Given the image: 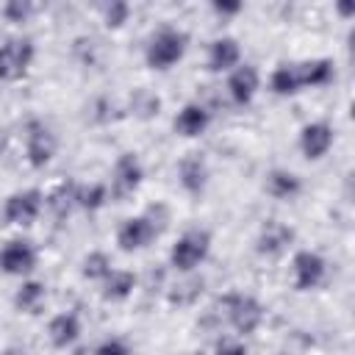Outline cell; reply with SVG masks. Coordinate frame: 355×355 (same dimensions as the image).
<instances>
[{"label": "cell", "instance_id": "6da1fadb", "mask_svg": "<svg viewBox=\"0 0 355 355\" xmlns=\"http://www.w3.org/2000/svg\"><path fill=\"white\" fill-rule=\"evenodd\" d=\"M186 47H189V36H186L180 28L164 25L161 31H155V33L150 36L147 50H144V61H147L150 69L166 72V69H172L175 64L183 61Z\"/></svg>", "mask_w": 355, "mask_h": 355}, {"label": "cell", "instance_id": "7a4b0ae2", "mask_svg": "<svg viewBox=\"0 0 355 355\" xmlns=\"http://www.w3.org/2000/svg\"><path fill=\"white\" fill-rule=\"evenodd\" d=\"M211 252V233L202 227H191L178 236V241L169 250V263L178 272H194Z\"/></svg>", "mask_w": 355, "mask_h": 355}, {"label": "cell", "instance_id": "3957f363", "mask_svg": "<svg viewBox=\"0 0 355 355\" xmlns=\"http://www.w3.org/2000/svg\"><path fill=\"white\" fill-rule=\"evenodd\" d=\"M36 55V47L31 39L25 36H11L0 44V80L14 83L19 78H25V72L31 69Z\"/></svg>", "mask_w": 355, "mask_h": 355}, {"label": "cell", "instance_id": "277c9868", "mask_svg": "<svg viewBox=\"0 0 355 355\" xmlns=\"http://www.w3.org/2000/svg\"><path fill=\"white\" fill-rule=\"evenodd\" d=\"M222 305H225V313H227L230 327L239 336L255 333L261 327V322H263V305L252 294H227L222 300Z\"/></svg>", "mask_w": 355, "mask_h": 355}, {"label": "cell", "instance_id": "5b68a950", "mask_svg": "<svg viewBox=\"0 0 355 355\" xmlns=\"http://www.w3.org/2000/svg\"><path fill=\"white\" fill-rule=\"evenodd\" d=\"M55 150H58L55 133L42 119H31L28 128H25V155H28V164L33 169H44L53 161Z\"/></svg>", "mask_w": 355, "mask_h": 355}, {"label": "cell", "instance_id": "8992f818", "mask_svg": "<svg viewBox=\"0 0 355 355\" xmlns=\"http://www.w3.org/2000/svg\"><path fill=\"white\" fill-rule=\"evenodd\" d=\"M141 178H144V166H141L139 155H136V153H122V155L114 161L108 194H111L114 200H125V197L136 194V189L141 186Z\"/></svg>", "mask_w": 355, "mask_h": 355}, {"label": "cell", "instance_id": "52a82bcc", "mask_svg": "<svg viewBox=\"0 0 355 355\" xmlns=\"http://www.w3.org/2000/svg\"><path fill=\"white\" fill-rule=\"evenodd\" d=\"M161 236V230L150 222L147 214H139V216H128L119 230H116V244L122 252H139L144 247H150L155 239Z\"/></svg>", "mask_w": 355, "mask_h": 355}, {"label": "cell", "instance_id": "ba28073f", "mask_svg": "<svg viewBox=\"0 0 355 355\" xmlns=\"http://www.w3.org/2000/svg\"><path fill=\"white\" fill-rule=\"evenodd\" d=\"M291 269H294V288L297 291H313L327 277V261L319 252H313V250L294 252Z\"/></svg>", "mask_w": 355, "mask_h": 355}, {"label": "cell", "instance_id": "9c48e42d", "mask_svg": "<svg viewBox=\"0 0 355 355\" xmlns=\"http://www.w3.org/2000/svg\"><path fill=\"white\" fill-rule=\"evenodd\" d=\"M42 205H44V194L39 189H22L8 194L3 205V216L8 225H33V219L42 214Z\"/></svg>", "mask_w": 355, "mask_h": 355}, {"label": "cell", "instance_id": "30bf717a", "mask_svg": "<svg viewBox=\"0 0 355 355\" xmlns=\"http://www.w3.org/2000/svg\"><path fill=\"white\" fill-rule=\"evenodd\" d=\"M0 269L14 277L31 275L36 269V247L28 239H11L0 250Z\"/></svg>", "mask_w": 355, "mask_h": 355}, {"label": "cell", "instance_id": "8fae6325", "mask_svg": "<svg viewBox=\"0 0 355 355\" xmlns=\"http://www.w3.org/2000/svg\"><path fill=\"white\" fill-rule=\"evenodd\" d=\"M336 141V130L330 122H308L302 130H300V153L308 158V161H319L330 153Z\"/></svg>", "mask_w": 355, "mask_h": 355}, {"label": "cell", "instance_id": "7c38bea8", "mask_svg": "<svg viewBox=\"0 0 355 355\" xmlns=\"http://www.w3.org/2000/svg\"><path fill=\"white\" fill-rule=\"evenodd\" d=\"M261 89V75L252 64H239L227 78V94L236 105H250Z\"/></svg>", "mask_w": 355, "mask_h": 355}, {"label": "cell", "instance_id": "4fadbf2b", "mask_svg": "<svg viewBox=\"0 0 355 355\" xmlns=\"http://www.w3.org/2000/svg\"><path fill=\"white\" fill-rule=\"evenodd\" d=\"M178 180L183 186V191H189L191 197H200L208 186V164L202 158V153H186L178 164Z\"/></svg>", "mask_w": 355, "mask_h": 355}, {"label": "cell", "instance_id": "5bb4252c", "mask_svg": "<svg viewBox=\"0 0 355 355\" xmlns=\"http://www.w3.org/2000/svg\"><path fill=\"white\" fill-rule=\"evenodd\" d=\"M291 241H294V230H291L288 225L277 222V219H269V222L261 227V233H258L255 250H258L261 255H266V258H277V255H283V252L288 250Z\"/></svg>", "mask_w": 355, "mask_h": 355}, {"label": "cell", "instance_id": "9a60e30c", "mask_svg": "<svg viewBox=\"0 0 355 355\" xmlns=\"http://www.w3.org/2000/svg\"><path fill=\"white\" fill-rule=\"evenodd\" d=\"M175 133L178 136H183V139H197V136H202L205 130H208V125H211V114H208V108L202 105V103H186L180 111H178V116H175Z\"/></svg>", "mask_w": 355, "mask_h": 355}, {"label": "cell", "instance_id": "2e32d148", "mask_svg": "<svg viewBox=\"0 0 355 355\" xmlns=\"http://www.w3.org/2000/svg\"><path fill=\"white\" fill-rule=\"evenodd\" d=\"M241 64V47L233 36H219L208 47V69L211 72H233Z\"/></svg>", "mask_w": 355, "mask_h": 355}, {"label": "cell", "instance_id": "e0dca14e", "mask_svg": "<svg viewBox=\"0 0 355 355\" xmlns=\"http://www.w3.org/2000/svg\"><path fill=\"white\" fill-rule=\"evenodd\" d=\"M297 78L302 89H316V86H327L336 78V67L330 58H308L297 64Z\"/></svg>", "mask_w": 355, "mask_h": 355}, {"label": "cell", "instance_id": "ac0fdd59", "mask_svg": "<svg viewBox=\"0 0 355 355\" xmlns=\"http://www.w3.org/2000/svg\"><path fill=\"white\" fill-rule=\"evenodd\" d=\"M47 336H50V344L55 349L72 347L80 338V319H78V313H58V316H53L50 324H47Z\"/></svg>", "mask_w": 355, "mask_h": 355}, {"label": "cell", "instance_id": "d6986e66", "mask_svg": "<svg viewBox=\"0 0 355 355\" xmlns=\"http://www.w3.org/2000/svg\"><path fill=\"white\" fill-rule=\"evenodd\" d=\"M302 191V180L297 172L291 169H272L266 175V194H272L275 200H294Z\"/></svg>", "mask_w": 355, "mask_h": 355}, {"label": "cell", "instance_id": "ffe728a7", "mask_svg": "<svg viewBox=\"0 0 355 355\" xmlns=\"http://www.w3.org/2000/svg\"><path fill=\"white\" fill-rule=\"evenodd\" d=\"M136 288V275L130 269H111L103 280V300L105 302H125Z\"/></svg>", "mask_w": 355, "mask_h": 355}, {"label": "cell", "instance_id": "44dd1931", "mask_svg": "<svg viewBox=\"0 0 355 355\" xmlns=\"http://www.w3.org/2000/svg\"><path fill=\"white\" fill-rule=\"evenodd\" d=\"M44 297H47V288L42 280H25L14 294V305L22 313H39V308L44 305Z\"/></svg>", "mask_w": 355, "mask_h": 355}, {"label": "cell", "instance_id": "7402d4cb", "mask_svg": "<svg viewBox=\"0 0 355 355\" xmlns=\"http://www.w3.org/2000/svg\"><path fill=\"white\" fill-rule=\"evenodd\" d=\"M269 89L277 97H291V94L302 92L300 78H297V64H277L275 72L269 75Z\"/></svg>", "mask_w": 355, "mask_h": 355}, {"label": "cell", "instance_id": "603a6c76", "mask_svg": "<svg viewBox=\"0 0 355 355\" xmlns=\"http://www.w3.org/2000/svg\"><path fill=\"white\" fill-rule=\"evenodd\" d=\"M108 186L105 183H80L75 186V205L83 211H100L108 202Z\"/></svg>", "mask_w": 355, "mask_h": 355}, {"label": "cell", "instance_id": "cb8c5ba5", "mask_svg": "<svg viewBox=\"0 0 355 355\" xmlns=\"http://www.w3.org/2000/svg\"><path fill=\"white\" fill-rule=\"evenodd\" d=\"M111 255L108 252H103V250H92L83 261H80V275L86 277V280H105L108 275H111Z\"/></svg>", "mask_w": 355, "mask_h": 355}, {"label": "cell", "instance_id": "d4e9b609", "mask_svg": "<svg viewBox=\"0 0 355 355\" xmlns=\"http://www.w3.org/2000/svg\"><path fill=\"white\" fill-rule=\"evenodd\" d=\"M47 205L53 208V214L58 219H64L69 214V208H75V183H61L50 197H44Z\"/></svg>", "mask_w": 355, "mask_h": 355}, {"label": "cell", "instance_id": "484cf974", "mask_svg": "<svg viewBox=\"0 0 355 355\" xmlns=\"http://www.w3.org/2000/svg\"><path fill=\"white\" fill-rule=\"evenodd\" d=\"M33 11H36V6L28 3V0H8V3L3 6V17H6L8 22H28Z\"/></svg>", "mask_w": 355, "mask_h": 355}, {"label": "cell", "instance_id": "4316f807", "mask_svg": "<svg viewBox=\"0 0 355 355\" xmlns=\"http://www.w3.org/2000/svg\"><path fill=\"white\" fill-rule=\"evenodd\" d=\"M128 17H130V6L122 3V0L108 3V6L103 8V22H105L108 28H122V25L128 22Z\"/></svg>", "mask_w": 355, "mask_h": 355}, {"label": "cell", "instance_id": "83f0119b", "mask_svg": "<svg viewBox=\"0 0 355 355\" xmlns=\"http://www.w3.org/2000/svg\"><path fill=\"white\" fill-rule=\"evenodd\" d=\"M130 105H133V111L139 114V116H155L158 114V108H161V100L155 97V94H150V92H136L133 94V100H130Z\"/></svg>", "mask_w": 355, "mask_h": 355}, {"label": "cell", "instance_id": "f1b7e54d", "mask_svg": "<svg viewBox=\"0 0 355 355\" xmlns=\"http://www.w3.org/2000/svg\"><path fill=\"white\" fill-rule=\"evenodd\" d=\"M214 355H250V349H247V344L239 341V338H222V341L216 344Z\"/></svg>", "mask_w": 355, "mask_h": 355}, {"label": "cell", "instance_id": "f546056e", "mask_svg": "<svg viewBox=\"0 0 355 355\" xmlns=\"http://www.w3.org/2000/svg\"><path fill=\"white\" fill-rule=\"evenodd\" d=\"M92 355H130V352H128V347H125L119 338H108V341L97 344Z\"/></svg>", "mask_w": 355, "mask_h": 355}, {"label": "cell", "instance_id": "4dcf8cb0", "mask_svg": "<svg viewBox=\"0 0 355 355\" xmlns=\"http://www.w3.org/2000/svg\"><path fill=\"white\" fill-rule=\"evenodd\" d=\"M211 8H214L219 17H233V14H239L244 6H241L239 0H214Z\"/></svg>", "mask_w": 355, "mask_h": 355}, {"label": "cell", "instance_id": "1f68e13d", "mask_svg": "<svg viewBox=\"0 0 355 355\" xmlns=\"http://www.w3.org/2000/svg\"><path fill=\"white\" fill-rule=\"evenodd\" d=\"M338 14L352 17V14H355V6H352V3H338Z\"/></svg>", "mask_w": 355, "mask_h": 355}, {"label": "cell", "instance_id": "d6a6232c", "mask_svg": "<svg viewBox=\"0 0 355 355\" xmlns=\"http://www.w3.org/2000/svg\"><path fill=\"white\" fill-rule=\"evenodd\" d=\"M3 355H25V349H19V347H8Z\"/></svg>", "mask_w": 355, "mask_h": 355}]
</instances>
